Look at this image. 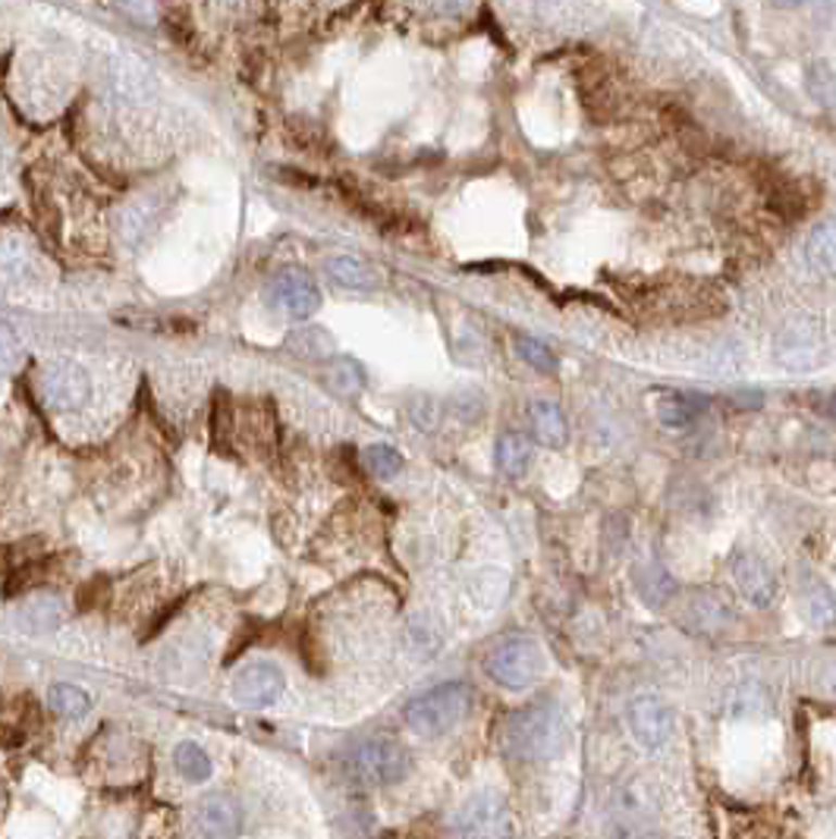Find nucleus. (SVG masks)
<instances>
[{
  "label": "nucleus",
  "mask_w": 836,
  "mask_h": 839,
  "mask_svg": "<svg viewBox=\"0 0 836 839\" xmlns=\"http://www.w3.org/2000/svg\"><path fill=\"white\" fill-rule=\"evenodd\" d=\"M799 598H802V610H806V616L814 623V626H831V623H836V600L827 585H821V582H814V579H811V582L802 585Z\"/></svg>",
  "instance_id": "obj_20"
},
{
  "label": "nucleus",
  "mask_w": 836,
  "mask_h": 839,
  "mask_svg": "<svg viewBox=\"0 0 836 839\" xmlns=\"http://www.w3.org/2000/svg\"><path fill=\"white\" fill-rule=\"evenodd\" d=\"M413 419L421 431H428V428H434V421H438V409H434V403L431 399H418L416 409H413Z\"/></svg>",
  "instance_id": "obj_28"
},
{
  "label": "nucleus",
  "mask_w": 836,
  "mask_h": 839,
  "mask_svg": "<svg viewBox=\"0 0 836 839\" xmlns=\"http://www.w3.org/2000/svg\"><path fill=\"white\" fill-rule=\"evenodd\" d=\"M544 651L535 638H507L501 645L491 648V654L484 658V670L487 676L504 686V689L522 691L529 686H535L537 679L544 676Z\"/></svg>",
  "instance_id": "obj_3"
},
{
  "label": "nucleus",
  "mask_w": 836,
  "mask_h": 839,
  "mask_svg": "<svg viewBox=\"0 0 836 839\" xmlns=\"http://www.w3.org/2000/svg\"><path fill=\"white\" fill-rule=\"evenodd\" d=\"M626 723L632 739L648 751L663 749L670 742V736H673V714H670V708L657 695L632 698L626 711Z\"/></svg>",
  "instance_id": "obj_7"
},
{
  "label": "nucleus",
  "mask_w": 836,
  "mask_h": 839,
  "mask_svg": "<svg viewBox=\"0 0 836 839\" xmlns=\"http://www.w3.org/2000/svg\"><path fill=\"white\" fill-rule=\"evenodd\" d=\"M268 302L274 308L287 312L290 318L305 321L321 308V290L315 287V280L308 274L283 270L268 283Z\"/></svg>",
  "instance_id": "obj_8"
},
{
  "label": "nucleus",
  "mask_w": 836,
  "mask_h": 839,
  "mask_svg": "<svg viewBox=\"0 0 836 839\" xmlns=\"http://www.w3.org/2000/svg\"><path fill=\"white\" fill-rule=\"evenodd\" d=\"M827 412H831V416H834V419H836V396H834V399H831V406H827Z\"/></svg>",
  "instance_id": "obj_31"
},
{
  "label": "nucleus",
  "mask_w": 836,
  "mask_h": 839,
  "mask_svg": "<svg viewBox=\"0 0 836 839\" xmlns=\"http://www.w3.org/2000/svg\"><path fill=\"white\" fill-rule=\"evenodd\" d=\"M362 462L365 469L375 475V479H396L403 472V456L388 447V444H375V447H365L362 453Z\"/></svg>",
  "instance_id": "obj_23"
},
{
  "label": "nucleus",
  "mask_w": 836,
  "mask_h": 839,
  "mask_svg": "<svg viewBox=\"0 0 836 839\" xmlns=\"http://www.w3.org/2000/svg\"><path fill=\"white\" fill-rule=\"evenodd\" d=\"M41 396L58 412H76L89 403L91 381L83 365L54 361L41 371Z\"/></svg>",
  "instance_id": "obj_6"
},
{
  "label": "nucleus",
  "mask_w": 836,
  "mask_h": 839,
  "mask_svg": "<svg viewBox=\"0 0 836 839\" xmlns=\"http://www.w3.org/2000/svg\"><path fill=\"white\" fill-rule=\"evenodd\" d=\"M512 821H509L507 802L494 792L476 796L463 811V839H509Z\"/></svg>",
  "instance_id": "obj_11"
},
{
  "label": "nucleus",
  "mask_w": 836,
  "mask_h": 839,
  "mask_svg": "<svg viewBox=\"0 0 836 839\" xmlns=\"http://www.w3.org/2000/svg\"><path fill=\"white\" fill-rule=\"evenodd\" d=\"M497 466L512 475V479H522L525 472H529V466H532V444H529V437H522V434H504L501 441H497Z\"/></svg>",
  "instance_id": "obj_19"
},
{
  "label": "nucleus",
  "mask_w": 836,
  "mask_h": 839,
  "mask_svg": "<svg viewBox=\"0 0 836 839\" xmlns=\"http://www.w3.org/2000/svg\"><path fill=\"white\" fill-rule=\"evenodd\" d=\"M328 384L337 390V393H343V396H353V393H358L362 384H365V374H362L358 361L333 359L328 365Z\"/></svg>",
  "instance_id": "obj_24"
},
{
  "label": "nucleus",
  "mask_w": 836,
  "mask_h": 839,
  "mask_svg": "<svg viewBox=\"0 0 836 839\" xmlns=\"http://www.w3.org/2000/svg\"><path fill=\"white\" fill-rule=\"evenodd\" d=\"M806 262L821 277H836V220H824L808 233Z\"/></svg>",
  "instance_id": "obj_15"
},
{
  "label": "nucleus",
  "mask_w": 836,
  "mask_h": 839,
  "mask_svg": "<svg viewBox=\"0 0 836 839\" xmlns=\"http://www.w3.org/2000/svg\"><path fill=\"white\" fill-rule=\"evenodd\" d=\"M764 708H768L764 691L755 689V686H746V689H739V695H736V711H739V717H755V714H761Z\"/></svg>",
  "instance_id": "obj_27"
},
{
  "label": "nucleus",
  "mask_w": 836,
  "mask_h": 839,
  "mask_svg": "<svg viewBox=\"0 0 836 839\" xmlns=\"http://www.w3.org/2000/svg\"><path fill=\"white\" fill-rule=\"evenodd\" d=\"M325 270H328V277L337 287L356 290V293H368V290H375L381 283V274L371 268L368 262L353 258V255H333V258L325 262Z\"/></svg>",
  "instance_id": "obj_14"
},
{
  "label": "nucleus",
  "mask_w": 836,
  "mask_h": 839,
  "mask_svg": "<svg viewBox=\"0 0 836 839\" xmlns=\"http://www.w3.org/2000/svg\"><path fill=\"white\" fill-rule=\"evenodd\" d=\"M529 419H532V434L544 447H563L567 444V419H563L557 403L537 399L529 406Z\"/></svg>",
  "instance_id": "obj_16"
},
{
  "label": "nucleus",
  "mask_w": 836,
  "mask_h": 839,
  "mask_svg": "<svg viewBox=\"0 0 836 839\" xmlns=\"http://www.w3.org/2000/svg\"><path fill=\"white\" fill-rule=\"evenodd\" d=\"M48 708L66 720H79L89 714L91 698L86 695V689L73 686V683H58L48 691Z\"/></svg>",
  "instance_id": "obj_21"
},
{
  "label": "nucleus",
  "mask_w": 836,
  "mask_h": 839,
  "mask_svg": "<svg viewBox=\"0 0 836 839\" xmlns=\"http://www.w3.org/2000/svg\"><path fill=\"white\" fill-rule=\"evenodd\" d=\"M287 689V676L277 663H268V660H255V663H245L233 676L230 683V695L237 701L239 708L245 711H262V708H270L277 704V698Z\"/></svg>",
  "instance_id": "obj_5"
},
{
  "label": "nucleus",
  "mask_w": 836,
  "mask_h": 839,
  "mask_svg": "<svg viewBox=\"0 0 836 839\" xmlns=\"http://www.w3.org/2000/svg\"><path fill=\"white\" fill-rule=\"evenodd\" d=\"M104 86L126 104H145L157 89V79L142 61H136L129 54H117L104 63Z\"/></svg>",
  "instance_id": "obj_10"
},
{
  "label": "nucleus",
  "mask_w": 836,
  "mask_h": 839,
  "mask_svg": "<svg viewBox=\"0 0 836 839\" xmlns=\"http://www.w3.org/2000/svg\"><path fill=\"white\" fill-rule=\"evenodd\" d=\"M350 771L362 786L381 789V786H396L409 777L413 771V754L406 746L393 742V739H368L362 742L353 758H350Z\"/></svg>",
  "instance_id": "obj_4"
},
{
  "label": "nucleus",
  "mask_w": 836,
  "mask_h": 839,
  "mask_svg": "<svg viewBox=\"0 0 836 839\" xmlns=\"http://www.w3.org/2000/svg\"><path fill=\"white\" fill-rule=\"evenodd\" d=\"M174 764H177V771L189 783H208L211 771H214L208 751L202 749V746H195V742H179L177 749H174Z\"/></svg>",
  "instance_id": "obj_22"
},
{
  "label": "nucleus",
  "mask_w": 836,
  "mask_h": 839,
  "mask_svg": "<svg viewBox=\"0 0 836 839\" xmlns=\"http://www.w3.org/2000/svg\"><path fill=\"white\" fill-rule=\"evenodd\" d=\"M516 353H519V359L525 361V365H532L535 371H544V374L557 371V356L535 336H519L516 340Z\"/></svg>",
  "instance_id": "obj_25"
},
{
  "label": "nucleus",
  "mask_w": 836,
  "mask_h": 839,
  "mask_svg": "<svg viewBox=\"0 0 836 839\" xmlns=\"http://www.w3.org/2000/svg\"><path fill=\"white\" fill-rule=\"evenodd\" d=\"M60 620H63V603L58 598H51V595L29 598L20 607V613H16V623L26 632H35V635L58 630Z\"/></svg>",
  "instance_id": "obj_17"
},
{
  "label": "nucleus",
  "mask_w": 836,
  "mask_h": 839,
  "mask_svg": "<svg viewBox=\"0 0 836 839\" xmlns=\"http://www.w3.org/2000/svg\"><path fill=\"white\" fill-rule=\"evenodd\" d=\"M774 7H780V10H789V7H799V3H806V0H771Z\"/></svg>",
  "instance_id": "obj_30"
},
{
  "label": "nucleus",
  "mask_w": 836,
  "mask_h": 839,
  "mask_svg": "<svg viewBox=\"0 0 836 839\" xmlns=\"http://www.w3.org/2000/svg\"><path fill=\"white\" fill-rule=\"evenodd\" d=\"M438 13H459L469 0H428Z\"/></svg>",
  "instance_id": "obj_29"
},
{
  "label": "nucleus",
  "mask_w": 836,
  "mask_h": 839,
  "mask_svg": "<svg viewBox=\"0 0 836 839\" xmlns=\"http://www.w3.org/2000/svg\"><path fill=\"white\" fill-rule=\"evenodd\" d=\"M472 708V689L463 683H447L413 698L403 711L406 726L421 739H441L453 726H459Z\"/></svg>",
  "instance_id": "obj_2"
},
{
  "label": "nucleus",
  "mask_w": 836,
  "mask_h": 839,
  "mask_svg": "<svg viewBox=\"0 0 836 839\" xmlns=\"http://www.w3.org/2000/svg\"><path fill=\"white\" fill-rule=\"evenodd\" d=\"M774 356L783 368L806 371L824 359V333L811 321H793L776 333Z\"/></svg>",
  "instance_id": "obj_9"
},
{
  "label": "nucleus",
  "mask_w": 836,
  "mask_h": 839,
  "mask_svg": "<svg viewBox=\"0 0 836 839\" xmlns=\"http://www.w3.org/2000/svg\"><path fill=\"white\" fill-rule=\"evenodd\" d=\"M567 746V720L554 698L532 701L504 726L501 749L512 761H547Z\"/></svg>",
  "instance_id": "obj_1"
},
{
  "label": "nucleus",
  "mask_w": 836,
  "mask_h": 839,
  "mask_svg": "<svg viewBox=\"0 0 836 839\" xmlns=\"http://www.w3.org/2000/svg\"><path fill=\"white\" fill-rule=\"evenodd\" d=\"M733 582L739 588V595L755 603V607H771L776 598V575L774 570L758 557V554H736L733 563Z\"/></svg>",
  "instance_id": "obj_12"
},
{
  "label": "nucleus",
  "mask_w": 836,
  "mask_h": 839,
  "mask_svg": "<svg viewBox=\"0 0 836 839\" xmlns=\"http://www.w3.org/2000/svg\"><path fill=\"white\" fill-rule=\"evenodd\" d=\"M705 412V403L695 393H663L657 396V419L667 428H688Z\"/></svg>",
  "instance_id": "obj_18"
},
{
  "label": "nucleus",
  "mask_w": 836,
  "mask_h": 839,
  "mask_svg": "<svg viewBox=\"0 0 836 839\" xmlns=\"http://www.w3.org/2000/svg\"><path fill=\"white\" fill-rule=\"evenodd\" d=\"M195 824L205 839H237L242 834V811L230 796H205L195 809Z\"/></svg>",
  "instance_id": "obj_13"
},
{
  "label": "nucleus",
  "mask_w": 836,
  "mask_h": 839,
  "mask_svg": "<svg viewBox=\"0 0 836 839\" xmlns=\"http://www.w3.org/2000/svg\"><path fill=\"white\" fill-rule=\"evenodd\" d=\"M0 265H3L7 283L26 277V245L20 240H13V237H7L3 240V252H0Z\"/></svg>",
  "instance_id": "obj_26"
}]
</instances>
